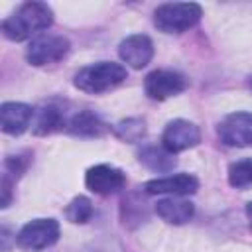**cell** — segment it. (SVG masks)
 <instances>
[{
	"label": "cell",
	"mask_w": 252,
	"mask_h": 252,
	"mask_svg": "<svg viewBox=\"0 0 252 252\" xmlns=\"http://www.w3.org/2000/svg\"><path fill=\"white\" fill-rule=\"evenodd\" d=\"M53 24V10L45 2H24L4 22L2 33L10 41H26Z\"/></svg>",
	"instance_id": "obj_1"
},
{
	"label": "cell",
	"mask_w": 252,
	"mask_h": 252,
	"mask_svg": "<svg viewBox=\"0 0 252 252\" xmlns=\"http://www.w3.org/2000/svg\"><path fill=\"white\" fill-rule=\"evenodd\" d=\"M126 77H128V71L124 65L114 63V61H98L94 65L83 67L75 75L73 85L83 93L100 94V93H106L122 85Z\"/></svg>",
	"instance_id": "obj_2"
},
{
	"label": "cell",
	"mask_w": 252,
	"mask_h": 252,
	"mask_svg": "<svg viewBox=\"0 0 252 252\" xmlns=\"http://www.w3.org/2000/svg\"><path fill=\"white\" fill-rule=\"evenodd\" d=\"M203 16V10L195 2H167L156 8L154 24L163 33H181L191 30Z\"/></svg>",
	"instance_id": "obj_3"
},
{
	"label": "cell",
	"mask_w": 252,
	"mask_h": 252,
	"mask_svg": "<svg viewBox=\"0 0 252 252\" xmlns=\"http://www.w3.org/2000/svg\"><path fill=\"white\" fill-rule=\"evenodd\" d=\"M59 222L55 219H33L16 234V244L28 252H39L59 240Z\"/></svg>",
	"instance_id": "obj_4"
},
{
	"label": "cell",
	"mask_w": 252,
	"mask_h": 252,
	"mask_svg": "<svg viewBox=\"0 0 252 252\" xmlns=\"http://www.w3.org/2000/svg\"><path fill=\"white\" fill-rule=\"evenodd\" d=\"M71 49V43L63 35L55 33H41L33 37L26 49V59L33 67H43L61 61Z\"/></svg>",
	"instance_id": "obj_5"
},
{
	"label": "cell",
	"mask_w": 252,
	"mask_h": 252,
	"mask_svg": "<svg viewBox=\"0 0 252 252\" xmlns=\"http://www.w3.org/2000/svg\"><path fill=\"white\" fill-rule=\"evenodd\" d=\"M187 79L179 71L171 69H156L146 75L144 79V91L152 100H165L171 98L187 89Z\"/></svg>",
	"instance_id": "obj_6"
},
{
	"label": "cell",
	"mask_w": 252,
	"mask_h": 252,
	"mask_svg": "<svg viewBox=\"0 0 252 252\" xmlns=\"http://www.w3.org/2000/svg\"><path fill=\"white\" fill-rule=\"evenodd\" d=\"M220 142L228 148H250L252 146V114L232 112L222 118L217 128Z\"/></svg>",
	"instance_id": "obj_7"
},
{
	"label": "cell",
	"mask_w": 252,
	"mask_h": 252,
	"mask_svg": "<svg viewBox=\"0 0 252 252\" xmlns=\"http://www.w3.org/2000/svg\"><path fill=\"white\" fill-rule=\"evenodd\" d=\"M201 142V132L199 128L183 118H175L167 122L163 134H161V146L169 154H179L189 148H195Z\"/></svg>",
	"instance_id": "obj_8"
},
{
	"label": "cell",
	"mask_w": 252,
	"mask_h": 252,
	"mask_svg": "<svg viewBox=\"0 0 252 252\" xmlns=\"http://www.w3.org/2000/svg\"><path fill=\"white\" fill-rule=\"evenodd\" d=\"M85 185L96 195H112V193H118L126 185V175L122 169L114 165L98 163L87 169Z\"/></svg>",
	"instance_id": "obj_9"
},
{
	"label": "cell",
	"mask_w": 252,
	"mask_h": 252,
	"mask_svg": "<svg viewBox=\"0 0 252 252\" xmlns=\"http://www.w3.org/2000/svg\"><path fill=\"white\" fill-rule=\"evenodd\" d=\"M199 189V179L191 173H175L158 179H150L144 185L148 195H169V197H187Z\"/></svg>",
	"instance_id": "obj_10"
},
{
	"label": "cell",
	"mask_w": 252,
	"mask_h": 252,
	"mask_svg": "<svg viewBox=\"0 0 252 252\" xmlns=\"http://www.w3.org/2000/svg\"><path fill=\"white\" fill-rule=\"evenodd\" d=\"M118 55L120 59L132 67V69H142L146 67L152 57H154V43L148 35L144 33H134V35H128L120 41L118 45Z\"/></svg>",
	"instance_id": "obj_11"
},
{
	"label": "cell",
	"mask_w": 252,
	"mask_h": 252,
	"mask_svg": "<svg viewBox=\"0 0 252 252\" xmlns=\"http://www.w3.org/2000/svg\"><path fill=\"white\" fill-rule=\"evenodd\" d=\"M33 108L26 102H2L0 106V128L8 136H20L30 128Z\"/></svg>",
	"instance_id": "obj_12"
},
{
	"label": "cell",
	"mask_w": 252,
	"mask_h": 252,
	"mask_svg": "<svg viewBox=\"0 0 252 252\" xmlns=\"http://www.w3.org/2000/svg\"><path fill=\"white\" fill-rule=\"evenodd\" d=\"M156 215L165 220L167 224H185L195 215V205L183 197H165L158 199L156 203Z\"/></svg>",
	"instance_id": "obj_13"
},
{
	"label": "cell",
	"mask_w": 252,
	"mask_h": 252,
	"mask_svg": "<svg viewBox=\"0 0 252 252\" xmlns=\"http://www.w3.org/2000/svg\"><path fill=\"white\" fill-rule=\"evenodd\" d=\"M65 130L73 136H79V138H98V136L108 132V124H104L94 112L81 110L67 120Z\"/></svg>",
	"instance_id": "obj_14"
},
{
	"label": "cell",
	"mask_w": 252,
	"mask_h": 252,
	"mask_svg": "<svg viewBox=\"0 0 252 252\" xmlns=\"http://www.w3.org/2000/svg\"><path fill=\"white\" fill-rule=\"evenodd\" d=\"M35 120H33V134L35 136H47V134H53L57 130H63L67 126V120L63 110L57 106V104H43L37 108V112H33Z\"/></svg>",
	"instance_id": "obj_15"
},
{
	"label": "cell",
	"mask_w": 252,
	"mask_h": 252,
	"mask_svg": "<svg viewBox=\"0 0 252 252\" xmlns=\"http://www.w3.org/2000/svg\"><path fill=\"white\" fill-rule=\"evenodd\" d=\"M138 159L140 163H144L148 169L158 171V173H167L175 167V154H169L163 146H146L138 152Z\"/></svg>",
	"instance_id": "obj_16"
},
{
	"label": "cell",
	"mask_w": 252,
	"mask_h": 252,
	"mask_svg": "<svg viewBox=\"0 0 252 252\" xmlns=\"http://www.w3.org/2000/svg\"><path fill=\"white\" fill-rule=\"evenodd\" d=\"M228 183L234 189H244L252 185V158H244L228 165Z\"/></svg>",
	"instance_id": "obj_17"
},
{
	"label": "cell",
	"mask_w": 252,
	"mask_h": 252,
	"mask_svg": "<svg viewBox=\"0 0 252 252\" xmlns=\"http://www.w3.org/2000/svg\"><path fill=\"white\" fill-rule=\"evenodd\" d=\"M65 217H67L69 222H75V224H85L87 220H91V217H93V203H91V199L85 197V195L75 197L65 207Z\"/></svg>",
	"instance_id": "obj_18"
},
{
	"label": "cell",
	"mask_w": 252,
	"mask_h": 252,
	"mask_svg": "<svg viewBox=\"0 0 252 252\" xmlns=\"http://www.w3.org/2000/svg\"><path fill=\"white\" fill-rule=\"evenodd\" d=\"M146 134V124L140 118H128L116 124V136L126 142H138Z\"/></svg>",
	"instance_id": "obj_19"
},
{
	"label": "cell",
	"mask_w": 252,
	"mask_h": 252,
	"mask_svg": "<svg viewBox=\"0 0 252 252\" xmlns=\"http://www.w3.org/2000/svg\"><path fill=\"white\" fill-rule=\"evenodd\" d=\"M28 158L26 156H8L6 158V161H4V167H6V173L4 175H16V177H20L24 171H26V167H28Z\"/></svg>",
	"instance_id": "obj_20"
},
{
	"label": "cell",
	"mask_w": 252,
	"mask_h": 252,
	"mask_svg": "<svg viewBox=\"0 0 252 252\" xmlns=\"http://www.w3.org/2000/svg\"><path fill=\"white\" fill-rule=\"evenodd\" d=\"M246 215H248V219L252 220V201H250V203L246 205Z\"/></svg>",
	"instance_id": "obj_21"
}]
</instances>
